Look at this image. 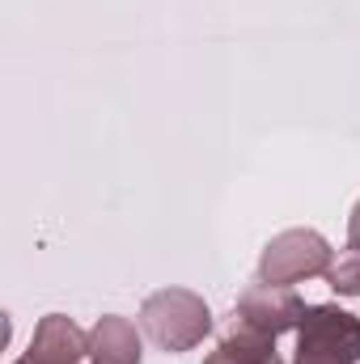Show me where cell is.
Instances as JSON below:
<instances>
[{
    "instance_id": "cell-1",
    "label": "cell",
    "mask_w": 360,
    "mask_h": 364,
    "mask_svg": "<svg viewBox=\"0 0 360 364\" xmlns=\"http://www.w3.org/2000/svg\"><path fill=\"white\" fill-rule=\"evenodd\" d=\"M140 326L162 352H191L212 331V309L191 288H157L140 305Z\"/></svg>"
},
{
    "instance_id": "cell-2",
    "label": "cell",
    "mask_w": 360,
    "mask_h": 364,
    "mask_svg": "<svg viewBox=\"0 0 360 364\" xmlns=\"http://www.w3.org/2000/svg\"><path fill=\"white\" fill-rule=\"evenodd\" d=\"M360 360V318L339 305H309L297 326L292 364H356Z\"/></svg>"
},
{
    "instance_id": "cell-3",
    "label": "cell",
    "mask_w": 360,
    "mask_h": 364,
    "mask_svg": "<svg viewBox=\"0 0 360 364\" xmlns=\"http://www.w3.org/2000/svg\"><path fill=\"white\" fill-rule=\"evenodd\" d=\"M331 267H335V250L314 229H284L259 255V279L263 284H284V288H292L301 279H314V275H327Z\"/></svg>"
},
{
    "instance_id": "cell-4",
    "label": "cell",
    "mask_w": 360,
    "mask_h": 364,
    "mask_svg": "<svg viewBox=\"0 0 360 364\" xmlns=\"http://www.w3.org/2000/svg\"><path fill=\"white\" fill-rule=\"evenodd\" d=\"M305 301L292 292V288H284V284H250L242 296H238V305H233V326L238 331H250V335H263V339H280V335H288V331H297L301 326V318H305Z\"/></svg>"
},
{
    "instance_id": "cell-5",
    "label": "cell",
    "mask_w": 360,
    "mask_h": 364,
    "mask_svg": "<svg viewBox=\"0 0 360 364\" xmlns=\"http://www.w3.org/2000/svg\"><path fill=\"white\" fill-rule=\"evenodd\" d=\"M26 356L34 364H81V356H90V335L64 314H47L34 326V339H30Z\"/></svg>"
},
{
    "instance_id": "cell-6",
    "label": "cell",
    "mask_w": 360,
    "mask_h": 364,
    "mask_svg": "<svg viewBox=\"0 0 360 364\" xmlns=\"http://www.w3.org/2000/svg\"><path fill=\"white\" fill-rule=\"evenodd\" d=\"M144 356V343H140V331L119 318V314H106L97 318L90 331V360L93 364H140Z\"/></svg>"
},
{
    "instance_id": "cell-7",
    "label": "cell",
    "mask_w": 360,
    "mask_h": 364,
    "mask_svg": "<svg viewBox=\"0 0 360 364\" xmlns=\"http://www.w3.org/2000/svg\"><path fill=\"white\" fill-rule=\"evenodd\" d=\"M203 364H284L275 356V339H263V335H250V331H229V339L208 352Z\"/></svg>"
},
{
    "instance_id": "cell-8",
    "label": "cell",
    "mask_w": 360,
    "mask_h": 364,
    "mask_svg": "<svg viewBox=\"0 0 360 364\" xmlns=\"http://www.w3.org/2000/svg\"><path fill=\"white\" fill-rule=\"evenodd\" d=\"M327 284L339 292V296H360V255H344L331 272H327Z\"/></svg>"
},
{
    "instance_id": "cell-9",
    "label": "cell",
    "mask_w": 360,
    "mask_h": 364,
    "mask_svg": "<svg viewBox=\"0 0 360 364\" xmlns=\"http://www.w3.org/2000/svg\"><path fill=\"white\" fill-rule=\"evenodd\" d=\"M348 250L360 255V203L352 208V216H348Z\"/></svg>"
},
{
    "instance_id": "cell-10",
    "label": "cell",
    "mask_w": 360,
    "mask_h": 364,
    "mask_svg": "<svg viewBox=\"0 0 360 364\" xmlns=\"http://www.w3.org/2000/svg\"><path fill=\"white\" fill-rule=\"evenodd\" d=\"M13 364H34V360H30V356H21V360H13Z\"/></svg>"
}]
</instances>
